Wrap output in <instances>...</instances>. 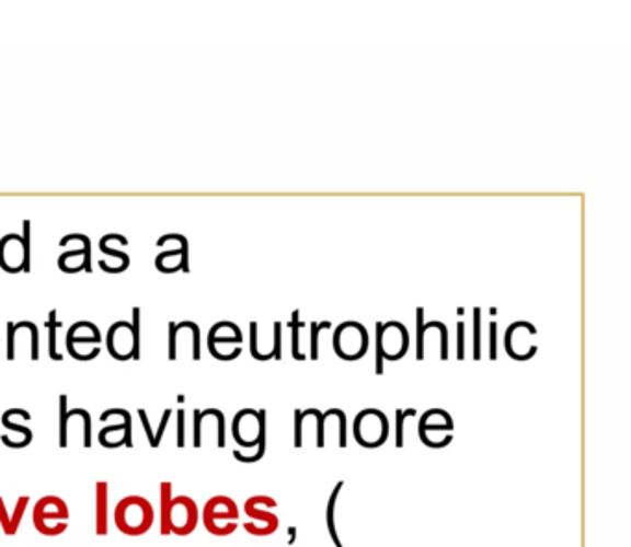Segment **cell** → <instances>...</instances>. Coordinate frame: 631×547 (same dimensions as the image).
Here are the masks:
<instances>
[{"label": "cell", "mask_w": 631, "mask_h": 547, "mask_svg": "<svg viewBox=\"0 0 631 547\" xmlns=\"http://www.w3.org/2000/svg\"><path fill=\"white\" fill-rule=\"evenodd\" d=\"M161 535L187 536L198 524V507L190 496L173 498V485L161 482Z\"/></svg>", "instance_id": "obj_1"}, {"label": "cell", "mask_w": 631, "mask_h": 547, "mask_svg": "<svg viewBox=\"0 0 631 547\" xmlns=\"http://www.w3.org/2000/svg\"><path fill=\"white\" fill-rule=\"evenodd\" d=\"M115 525L128 536H141L154 524V509L144 496H126L115 507Z\"/></svg>", "instance_id": "obj_2"}, {"label": "cell", "mask_w": 631, "mask_h": 547, "mask_svg": "<svg viewBox=\"0 0 631 547\" xmlns=\"http://www.w3.org/2000/svg\"><path fill=\"white\" fill-rule=\"evenodd\" d=\"M32 520H34V527L42 535H61L66 533L67 525H69V507L58 496H45L34 505Z\"/></svg>", "instance_id": "obj_3"}, {"label": "cell", "mask_w": 631, "mask_h": 547, "mask_svg": "<svg viewBox=\"0 0 631 547\" xmlns=\"http://www.w3.org/2000/svg\"><path fill=\"white\" fill-rule=\"evenodd\" d=\"M239 509L228 496H215L203 511L204 527L215 536L232 535L238 529Z\"/></svg>", "instance_id": "obj_4"}, {"label": "cell", "mask_w": 631, "mask_h": 547, "mask_svg": "<svg viewBox=\"0 0 631 547\" xmlns=\"http://www.w3.org/2000/svg\"><path fill=\"white\" fill-rule=\"evenodd\" d=\"M278 503L271 496H252L244 503V512L251 522L244 524V529L254 536H268L278 529V516L274 514Z\"/></svg>", "instance_id": "obj_5"}, {"label": "cell", "mask_w": 631, "mask_h": 547, "mask_svg": "<svg viewBox=\"0 0 631 547\" xmlns=\"http://www.w3.org/2000/svg\"><path fill=\"white\" fill-rule=\"evenodd\" d=\"M0 267L7 272H21L31 268V222L24 221V237L7 235L0 241Z\"/></svg>", "instance_id": "obj_6"}, {"label": "cell", "mask_w": 631, "mask_h": 547, "mask_svg": "<svg viewBox=\"0 0 631 547\" xmlns=\"http://www.w3.org/2000/svg\"><path fill=\"white\" fill-rule=\"evenodd\" d=\"M107 350L117 361L139 359V345L134 337V326L128 322H117L107 334Z\"/></svg>", "instance_id": "obj_7"}, {"label": "cell", "mask_w": 631, "mask_h": 547, "mask_svg": "<svg viewBox=\"0 0 631 547\" xmlns=\"http://www.w3.org/2000/svg\"><path fill=\"white\" fill-rule=\"evenodd\" d=\"M119 422L107 426L99 434V442L104 447L131 446V417L126 409H114Z\"/></svg>", "instance_id": "obj_8"}, {"label": "cell", "mask_w": 631, "mask_h": 547, "mask_svg": "<svg viewBox=\"0 0 631 547\" xmlns=\"http://www.w3.org/2000/svg\"><path fill=\"white\" fill-rule=\"evenodd\" d=\"M80 345L101 346V331L91 322H78L67 334V350Z\"/></svg>", "instance_id": "obj_9"}, {"label": "cell", "mask_w": 631, "mask_h": 547, "mask_svg": "<svg viewBox=\"0 0 631 547\" xmlns=\"http://www.w3.org/2000/svg\"><path fill=\"white\" fill-rule=\"evenodd\" d=\"M95 531L96 535H107V482H96L95 490Z\"/></svg>", "instance_id": "obj_10"}, {"label": "cell", "mask_w": 631, "mask_h": 547, "mask_svg": "<svg viewBox=\"0 0 631 547\" xmlns=\"http://www.w3.org/2000/svg\"><path fill=\"white\" fill-rule=\"evenodd\" d=\"M257 417H260V444H257V452L254 455H243V453L236 450L233 457L238 458L239 463H257L265 455V450H267V417H265V410H260Z\"/></svg>", "instance_id": "obj_11"}, {"label": "cell", "mask_w": 631, "mask_h": 547, "mask_svg": "<svg viewBox=\"0 0 631 547\" xmlns=\"http://www.w3.org/2000/svg\"><path fill=\"white\" fill-rule=\"evenodd\" d=\"M345 482L340 481L335 485L334 492L330 496V500H328V509H326V525L328 531H330V538L334 542L335 547H343L341 544L340 535H337V527H335V503H337V496H340L341 488H343Z\"/></svg>", "instance_id": "obj_12"}, {"label": "cell", "mask_w": 631, "mask_h": 547, "mask_svg": "<svg viewBox=\"0 0 631 547\" xmlns=\"http://www.w3.org/2000/svg\"><path fill=\"white\" fill-rule=\"evenodd\" d=\"M28 496H21L18 503H15V509H13V514L10 516V529H12V535H15L19 529V525L23 522L24 512H26V507H28Z\"/></svg>", "instance_id": "obj_13"}, {"label": "cell", "mask_w": 631, "mask_h": 547, "mask_svg": "<svg viewBox=\"0 0 631 547\" xmlns=\"http://www.w3.org/2000/svg\"><path fill=\"white\" fill-rule=\"evenodd\" d=\"M2 426H4L7 429H10V431H13V433L21 434L24 441L32 442V439H34L32 429L24 428V426H19L18 422H13L12 412H10V410H7V412L2 415Z\"/></svg>", "instance_id": "obj_14"}, {"label": "cell", "mask_w": 631, "mask_h": 547, "mask_svg": "<svg viewBox=\"0 0 631 547\" xmlns=\"http://www.w3.org/2000/svg\"><path fill=\"white\" fill-rule=\"evenodd\" d=\"M61 326V322L56 321V311H50V316H48L47 327L48 334H50V358L54 361H61V356L56 351V327Z\"/></svg>", "instance_id": "obj_15"}, {"label": "cell", "mask_w": 631, "mask_h": 547, "mask_svg": "<svg viewBox=\"0 0 631 547\" xmlns=\"http://www.w3.org/2000/svg\"><path fill=\"white\" fill-rule=\"evenodd\" d=\"M415 409L397 410V447L404 446V418L413 417Z\"/></svg>", "instance_id": "obj_16"}, {"label": "cell", "mask_w": 631, "mask_h": 547, "mask_svg": "<svg viewBox=\"0 0 631 547\" xmlns=\"http://www.w3.org/2000/svg\"><path fill=\"white\" fill-rule=\"evenodd\" d=\"M383 327L381 324H378V329H376V353H378V358H376V374L381 375L383 374Z\"/></svg>", "instance_id": "obj_17"}, {"label": "cell", "mask_w": 631, "mask_h": 547, "mask_svg": "<svg viewBox=\"0 0 631 547\" xmlns=\"http://www.w3.org/2000/svg\"><path fill=\"white\" fill-rule=\"evenodd\" d=\"M330 327V322L322 324H311V359H319V329Z\"/></svg>", "instance_id": "obj_18"}, {"label": "cell", "mask_w": 631, "mask_h": 547, "mask_svg": "<svg viewBox=\"0 0 631 547\" xmlns=\"http://www.w3.org/2000/svg\"><path fill=\"white\" fill-rule=\"evenodd\" d=\"M310 410V415H316L317 417V447H324V422H326V417L322 415L321 410Z\"/></svg>", "instance_id": "obj_19"}, {"label": "cell", "mask_w": 631, "mask_h": 547, "mask_svg": "<svg viewBox=\"0 0 631 547\" xmlns=\"http://www.w3.org/2000/svg\"><path fill=\"white\" fill-rule=\"evenodd\" d=\"M423 310H418L417 321H418V340H417V359L418 361H423L424 359V334H426V329H424V322H423Z\"/></svg>", "instance_id": "obj_20"}, {"label": "cell", "mask_w": 631, "mask_h": 547, "mask_svg": "<svg viewBox=\"0 0 631 547\" xmlns=\"http://www.w3.org/2000/svg\"><path fill=\"white\" fill-rule=\"evenodd\" d=\"M298 311H295V315H292V324L289 326L292 327V358L298 359V361H305L306 356H300L298 353Z\"/></svg>", "instance_id": "obj_21"}, {"label": "cell", "mask_w": 631, "mask_h": 547, "mask_svg": "<svg viewBox=\"0 0 631 547\" xmlns=\"http://www.w3.org/2000/svg\"><path fill=\"white\" fill-rule=\"evenodd\" d=\"M306 415L302 410L295 412V446H302V422H305Z\"/></svg>", "instance_id": "obj_22"}, {"label": "cell", "mask_w": 631, "mask_h": 547, "mask_svg": "<svg viewBox=\"0 0 631 547\" xmlns=\"http://www.w3.org/2000/svg\"><path fill=\"white\" fill-rule=\"evenodd\" d=\"M474 359L482 358V340H480V310L474 313Z\"/></svg>", "instance_id": "obj_23"}, {"label": "cell", "mask_w": 631, "mask_h": 547, "mask_svg": "<svg viewBox=\"0 0 631 547\" xmlns=\"http://www.w3.org/2000/svg\"><path fill=\"white\" fill-rule=\"evenodd\" d=\"M271 356L278 359V361L282 359V324H278V322L274 324V350Z\"/></svg>", "instance_id": "obj_24"}, {"label": "cell", "mask_w": 631, "mask_h": 547, "mask_svg": "<svg viewBox=\"0 0 631 547\" xmlns=\"http://www.w3.org/2000/svg\"><path fill=\"white\" fill-rule=\"evenodd\" d=\"M335 417L340 418V446L346 447V417L341 409H335Z\"/></svg>", "instance_id": "obj_25"}, {"label": "cell", "mask_w": 631, "mask_h": 547, "mask_svg": "<svg viewBox=\"0 0 631 547\" xmlns=\"http://www.w3.org/2000/svg\"><path fill=\"white\" fill-rule=\"evenodd\" d=\"M185 412L184 410H179V447L185 446Z\"/></svg>", "instance_id": "obj_26"}, {"label": "cell", "mask_w": 631, "mask_h": 547, "mask_svg": "<svg viewBox=\"0 0 631 547\" xmlns=\"http://www.w3.org/2000/svg\"><path fill=\"white\" fill-rule=\"evenodd\" d=\"M458 337H459V342H458V359H463L464 358V350H463V335H464V327L463 324H458Z\"/></svg>", "instance_id": "obj_27"}, {"label": "cell", "mask_w": 631, "mask_h": 547, "mask_svg": "<svg viewBox=\"0 0 631 547\" xmlns=\"http://www.w3.org/2000/svg\"><path fill=\"white\" fill-rule=\"evenodd\" d=\"M496 324H491V359H496Z\"/></svg>", "instance_id": "obj_28"}]
</instances>
